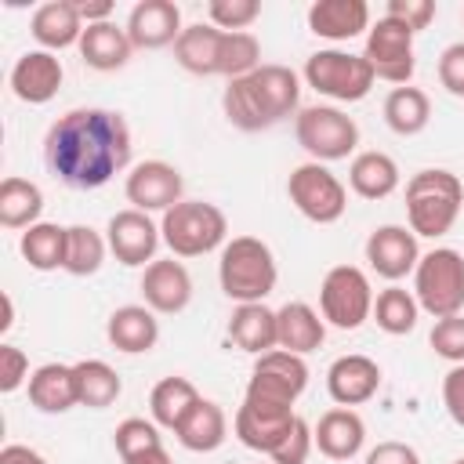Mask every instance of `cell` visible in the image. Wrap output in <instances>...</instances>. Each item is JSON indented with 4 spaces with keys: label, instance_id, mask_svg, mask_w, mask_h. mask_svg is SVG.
Returning a JSON list of instances; mask_svg holds the SVG:
<instances>
[{
    "label": "cell",
    "instance_id": "cell-5",
    "mask_svg": "<svg viewBox=\"0 0 464 464\" xmlns=\"http://www.w3.org/2000/svg\"><path fill=\"white\" fill-rule=\"evenodd\" d=\"M160 236L174 257H203L225 243L228 221H225L221 207H214L207 199H181L178 207H170L163 214Z\"/></svg>",
    "mask_w": 464,
    "mask_h": 464
},
{
    "label": "cell",
    "instance_id": "cell-8",
    "mask_svg": "<svg viewBox=\"0 0 464 464\" xmlns=\"http://www.w3.org/2000/svg\"><path fill=\"white\" fill-rule=\"evenodd\" d=\"M304 384H308L304 355L272 348V352L257 355L243 399L254 402V406H268V410H294V402L301 399Z\"/></svg>",
    "mask_w": 464,
    "mask_h": 464
},
{
    "label": "cell",
    "instance_id": "cell-39",
    "mask_svg": "<svg viewBox=\"0 0 464 464\" xmlns=\"http://www.w3.org/2000/svg\"><path fill=\"white\" fill-rule=\"evenodd\" d=\"M261 65V44L254 33H225L221 36V58H218V76L239 80Z\"/></svg>",
    "mask_w": 464,
    "mask_h": 464
},
{
    "label": "cell",
    "instance_id": "cell-12",
    "mask_svg": "<svg viewBox=\"0 0 464 464\" xmlns=\"http://www.w3.org/2000/svg\"><path fill=\"white\" fill-rule=\"evenodd\" d=\"M362 58L370 62V69H373L377 80H388V83L406 87L410 76H413V69H417V58H413V33H410L402 22L381 14V18L366 29Z\"/></svg>",
    "mask_w": 464,
    "mask_h": 464
},
{
    "label": "cell",
    "instance_id": "cell-52",
    "mask_svg": "<svg viewBox=\"0 0 464 464\" xmlns=\"http://www.w3.org/2000/svg\"><path fill=\"white\" fill-rule=\"evenodd\" d=\"M11 323H14V304H11V294H4V319H0V330L7 334Z\"/></svg>",
    "mask_w": 464,
    "mask_h": 464
},
{
    "label": "cell",
    "instance_id": "cell-38",
    "mask_svg": "<svg viewBox=\"0 0 464 464\" xmlns=\"http://www.w3.org/2000/svg\"><path fill=\"white\" fill-rule=\"evenodd\" d=\"M109 239L94 232L91 225H69V246H65V272L69 276H94L105 261Z\"/></svg>",
    "mask_w": 464,
    "mask_h": 464
},
{
    "label": "cell",
    "instance_id": "cell-37",
    "mask_svg": "<svg viewBox=\"0 0 464 464\" xmlns=\"http://www.w3.org/2000/svg\"><path fill=\"white\" fill-rule=\"evenodd\" d=\"M417 312H420L417 297H413L410 290H402V286H388V290H381L377 301H373V323H377L384 334H392V337L410 334V330L417 326Z\"/></svg>",
    "mask_w": 464,
    "mask_h": 464
},
{
    "label": "cell",
    "instance_id": "cell-4",
    "mask_svg": "<svg viewBox=\"0 0 464 464\" xmlns=\"http://www.w3.org/2000/svg\"><path fill=\"white\" fill-rule=\"evenodd\" d=\"M464 207V185L453 170L424 167L406 181V218L413 236L439 239L453 228Z\"/></svg>",
    "mask_w": 464,
    "mask_h": 464
},
{
    "label": "cell",
    "instance_id": "cell-35",
    "mask_svg": "<svg viewBox=\"0 0 464 464\" xmlns=\"http://www.w3.org/2000/svg\"><path fill=\"white\" fill-rule=\"evenodd\" d=\"M428 120H431V102H428V94L420 87H410L406 83V87H395L384 98V123L395 134L413 138V134H420L428 127Z\"/></svg>",
    "mask_w": 464,
    "mask_h": 464
},
{
    "label": "cell",
    "instance_id": "cell-1",
    "mask_svg": "<svg viewBox=\"0 0 464 464\" xmlns=\"http://www.w3.org/2000/svg\"><path fill=\"white\" fill-rule=\"evenodd\" d=\"M44 163L69 188H102L130 163V127L112 109H69L47 127Z\"/></svg>",
    "mask_w": 464,
    "mask_h": 464
},
{
    "label": "cell",
    "instance_id": "cell-47",
    "mask_svg": "<svg viewBox=\"0 0 464 464\" xmlns=\"http://www.w3.org/2000/svg\"><path fill=\"white\" fill-rule=\"evenodd\" d=\"M442 402H446V413L453 417V424L464 428V362H457L442 377Z\"/></svg>",
    "mask_w": 464,
    "mask_h": 464
},
{
    "label": "cell",
    "instance_id": "cell-43",
    "mask_svg": "<svg viewBox=\"0 0 464 464\" xmlns=\"http://www.w3.org/2000/svg\"><path fill=\"white\" fill-rule=\"evenodd\" d=\"M312 446H315V439H312V424H308L304 417H297L294 428L286 431V439H283L268 457H272V464H304L308 453H312Z\"/></svg>",
    "mask_w": 464,
    "mask_h": 464
},
{
    "label": "cell",
    "instance_id": "cell-26",
    "mask_svg": "<svg viewBox=\"0 0 464 464\" xmlns=\"http://www.w3.org/2000/svg\"><path fill=\"white\" fill-rule=\"evenodd\" d=\"M228 341L239 352H250V355H265V352L279 348L276 312L265 308V301H257V304H236V312L228 319Z\"/></svg>",
    "mask_w": 464,
    "mask_h": 464
},
{
    "label": "cell",
    "instance_id": "cell-23",
    "mask_svg": "<svg viewBox=\"0 0 464 464\" xmlns=\"http://www.w3.org/2000/svg\"><path fill=\"white\" fill-rule=\"evenodd\" d=\"M308 29L323 40H352L370 29V7L366 0H315L308 7Z\"/></svg>",
    "mask_w": 464,
    "mask_h": 464
},
{
    "label": "cell",
    "instance_id": "cell-22",
    "mask_svg": "<svg viewBox=\"0 0 464 464\" xmlns=\"http://www.w3.org/2000/svg\"><path fill=\"white\" fill-rule=\"evenodd\" d=\"M312 439H315V446H319L323 457H330V460H352L362 450V442H366V424H362V417L355 410L334 406V410H326L319 417V424L312 428Z\"/></svg>",
    "mask_w": 464,
    "mask_h": 464
},
{
    "label": "cell",
    "instance_id": "cell-45",
    "mask_svg": "<svg viewBox=\"0 0 464 464\" xmlns=\"http://www.w3.org/2000/svg\"><path fill=\"white\" fill-rule=\"evenodd\" d=\"M384 14L395 18V22H402L410 33H420V29L431 25V18H435V4H431V0H388Z\"/></svg>",
    "mask_w": 464,
    "mask_h": 464
},
{
    "label": "cell",
    "instance_id": "cell-6",
    "mask_svg": "<svg viewBox=\"0 0 464 464\" xmlns=\"http://www.w3.org/2000/svg\"><path fill=\"white\" fill-rule=\"evenodd\" d=\"M413 297L435 319L460 315V308H464V257L453 246H435V250L420 254V261L413 268Z\"/></svg>",
    "mask_w": 464,
    "mask_h": 464
},
{
    "label": "cell",
    "instance_id": "cell-53",
    "mask_svg": "<svg viewBox=\"0 0 464 464\" xmlns=\"http://www.w3.org/2000/svg\"><path fill=\"white\" fill-rule=\"evenodd\" d=\"M453 464H464V457H460V460H453Z\"/></svg>",
    "mask_w": 464,
    "mask_h": 464
},
{
    "label": "cell",
    "instance_id": "cell-31",
    "mask_svg": "<svg viewBox=\"0 0 464 464\" xmlns=\"http://www.w3.org/2000/svg\"><path fill=\"white\" fill-rule=\"evenodd\" d=\"M199 392H196V384L188 381V377H163L156 388H152V395H149V410H152V420L160 424V428H167V431H178L181 424H185V417L199 406Z\"/></svg>",
    "mask_w": 464,
    "mask_h": 464
},
{
    "label": "cell",
    "instance_id": "cell-17",
    "mask_svg": "<svg viewBox=\"0 0 464 464\" xmlns=\"http://www.w3.org/2000/svg\"><path fill=\"white\" fill-rule=\"evenodd\" d=\"M123 29H127V36H130L134 47L160 51L167 44H178V36H181L185 25H181L178 4H170V0H141V4L130 7Z\"/></svg>",
    "mask_w": 464,
    "mask_h": 464
},
{
    "label": "cell",
    "instance_id": "cell-48",
    "mask_svg": "<svg viewBox=\"0 0 464 464\" xmlns=\"http://www.w3.org/2000/svg\"><path fill=\"white\" fill-rule=\"evenodd\" d=\"M366 464H420V457L406 442H377L366 453Z\"/></svg>",
    "mask_w": 464,
    "mask_h": 464
},
{
    "label": "cell",
    "instance_id": "cell-34",
    "mask_svg": "<svg viewBox=\"0 0 464 464\" xmlns=\"http://www.w3.org/2000/svg\"><path fill=\"white\" fill-rule=\"evenodd\" d=\"M178 442L192 453H214L225 439H228V420H225V410L210 399H199V406L185 417V424L174 431Z\"/></svg>",
    "mask_w": 464,
    "mask_h": 464
},
{
    "label": "cell",
    "instance_id": "cell-33",
    "mask_svg": "<svg viewBox=\"0 0 464 464\" xmlns=\"http://www.w3.org/2000/svg\"><path fill=\"white\" fill-rule=\"evenodd\" d=\"M65 246H69V228L54 225V221H36L33 228L22 232V243H18L22 257L36 272L65 268Z\"/></svg>",
    "mask_w": 464,
    "mask_h": 464
},
{
    "label": "cell",
    "instance_id": "cell-14",
    "mask_svg": "<svg viewBox=\"0 0 464 464\" xmlns=\"http://www.w3.org/2000/svg\"><path fill=\"white\" fill-rule=\"evenodd\" d=\"M123 192H127V203H130L134 210H145V214L163 210V214H167L170 207L181 203L185 181H181V170H178V167H170V163H163V160H145V163L130 167Z\"/></svg>",
    "mask_w": 464,
    "mask_h": 464
},
{
    "label": "cell",
    "instance_id": "cell-27",
    "mask_svg": "<svg viewBox=\"0 0 464 464\" xmlns=\"http://www.w3.org/2000/svg\"><path fill=\"white\" fill-rule=\"evenodd\" d=\"M80 58L83 65L98 69V72H112V69H123L134 44L127 36V29H120L116 22H98V25H87L83 36H80Z\"/></svg>",
    "mask_w": 464,
    "mask_h": 464
},
{
    "label": "cell",
    "instance_id": "cell-7",
    "mask_svg": "<svg viewBox=\"0 0 464 464\" xmlns=\"http://www.w3.org/2000/svg\"><path fill=\"white\" fill-rule=\"evenodd\" d=\"M294 134L315 163L348 160L359 145V123L337 105H304L294 116Z\"/></svg>",
    "mask_w": 464,
    "mask_h": 464
},
{
    "label": "cell",
    "instance_id": "cell-18",
    "mask_svg": "<svg viewBox=\"0 0 464 464\" xmlns=\"http://www.w3.org/2000/svg\"><path fill=\"white\" fill-rule=\"evenodd\" d=\"M65 80L54 51H25L11 69V91L25 105H47Z\"/></svg>",
    "mask_w": 464,
    "mask_h": 464
},
{
    "label": "cell",
    "instance_id": "cell-49",
    "mask_svg": "<svg viewBox=\"0 0 464 464\" xmlns=\"http://www.w3.org/2000/svg\"><path fill=\"white\" fill-rule=\"evenodd\" d=\"M0 464H47L33 446H22V442H11L0 450Z\"/></svg>",
    "mask_w": 464,
    "mask_h": 464
},
{
    "label": "cell",
    "instance_id": "cell-50",
    "mask_svg": "<svg viewBox=\"0 0 464 464\" xmlns=\"http://www.w3.org/2000/svg\"><path fill=\"white\" fill-rule=\"evenodd\" d=\"M76 11H80V18H83L87 25H98V22H112V4H109V0H94V4H87V0H76Z\"/></svg>",
    "mask_w": 464,
    "mask_h": 464
},
{
    "label": "cell",
    "instance_id": "cell-11",
    "mask_svg": "<svg viewBox=\"0 0 464 464\" xmlns=\"http://www.w3.org/2000/svg\"><path fill=\"white\" fill-rule=\"evenodd\" d=\"M319 308L323 319L337 330H359L373 315V290L362 268L355 265H334L323 276L319 286Z\"/></svg>",
    "mask_w": 464,
    "mask_h": 464
},
{
    "label": "cell",
    "instance_id": "cell-28",
    "mask_svg": "<svg viewBox=\"0 0 464 464\" xmlns=\"http://www.w3.org/2000/svg\"><path fill=\"white\" fill-rule=\"evenodd\" d=\"M276 330H279V348L283 352H294V355L315 352L323 344V337H326V323L304 301H286L276 312Z\"/></svg>",
    "mask_w": 464,
    "mask_h": 464
},
{
    "label": "cell",
    "instance_id": "cell-2",
    "mask_svg": "<svg viewBox=\"0 0 464 464\" xmlns=\"http://www.w3.org/2000/svg\"><path fill=\"white\" fill-rule=\"evenodd\" d=\"M221 109L236 130H268L286 116L301 112V80L286 65H257L254 72L228 80Z\"/></svg>",
    "mask_w": 464,
    "mask_h": 464
},
{
    "label": "cell",
    "instance_id": "cell-36",
    "mask_svg": "<svg viewBox=\"0 0 464 464\" xmlns=\"http://www.w3.org/2000/svg\"><path fill=\"white\" fill-rule=\"evenodd\" d=\"M72 370H76L80 406H87V410H105V406H112V402L120 399L123 381H120V373H116L109 362H102V359H80V362H72Z\"/></svg>",
    "mask_w": 464,
    "mask_h": 464
},
{
    "label": "cell",
    "instance_id": "cell-25",
    "mask_svg": "<svg viewBox=\"0 0 464 464\" xmlns=\"http://www.w3.org/2000/svg\"><path fill=\"white\" fill-rule=\"evenodd\" d=\"M29 402L40 413H65L80 406V388H76V370L65 362H44L29 377Z\"/></svg>",
    "mask_w": 464,
    "mask_h": 464
},
{
    "label": "cell",
    "instance_id": "cell-24",
    "mask_svg": "<svg viewBox=\"0 0 464 464\" xmlns=\"http://www.w3.org/2000/svg\"><path fill=\"white\" fill-rule=\"evenodd\" d=\"M105 334H109V344L116 352H127V355H141V352H152L156 341H160V323H156V312L149 304H120L109 323H105Z\"/></svg>",
    "mask_w": 464,
    "mask_h": 464
},
{
    "label": "cell",
    "instance_id": "cell-51",
    "mask_svg": "<svg viewBox=\"0 0 464 464\" xmlns=\"http://www.w3.org/2000/svg\"><path fill=\"white\" fill-rule=\"evenodd\" d=\"M123 464H170V453H167L163 446H156V450L138 453V457H130V460H123Z\"/></svg>",
    "mask_w": 464,
    "mask_h": 464
},
{
    "label": "cell",
    "instance_id": "cell-3",
    "mask_svg": "<svg viewBox=\"0 0 464 464\" xmlns=\"http://www.w3.org/2000/svg\"><path fill=\"white\" fill-rule=\"evenodd\" d=\"M218 279H221L225 297L236 304L265 301L279 283V265H276L272 246L257 236H232L221 246Z\"/></svg>",
    "mask_w": 464,
    "mask_h": 464
},
{
    "label": "cell",
    "instance_id": "cell-32",
    "mask_svg": "<svg viewBox=\"0 0 464 464\" xmlns=\"http://www.w3.org/2000/svg\"><path fill=\"white\" fill-rule=\"evenodd\" d=\"M44 214V192L29 178H4L0 181V225L4 228H33Z\"/></svg>",
    "mask_w": 464,
    "mask_h": 464
},
{
    "label": "cell",
    "instance_id": "cell-9",
    "mask_svg": "<svg viewBox=\"0 0 464 464\" xmlns=\"http://www.w3.org/2000/svg\"><path fill=\"white\" fill-rule=\"evenodd\" d=\"M373 69L362 54H352V51H337V47H326V51H315L308 54L304 62V83L334 102H362L373 87Z\"/></svg>",
    "mask_w": 464,
    "mask_h": 464
},
{
    "label": "cell",
    "instance_id": "cell-16",
    "mask_svg": "<svg viewBox=\"0 0 464 464\" xmlns=\"http://www.w3.org/2000/svg\"><path fill=\"white\" fill-rule=\"evenodd\" d=\"M141 297L160 315H178L192 301V276L174 257H156L141 272Z\"/></svg>",
    "mask_w": 464,
    "mask_h": 464
},
{
    "label": "cell",
    "instance_id": "cell-46",
    "mask_svg": "<svg viewBox=\"0 0 464 464\" xmlns=\"http://www.w3.org/2000/svg\"><path fill=\"white\" fill-rule=\"evenodd\" d=\"M439 83L453 94V98H464V40L460 44H450L439 58Z\"/></svg>",
    "mask_w": 464,
    "mask_h": 464
},
{
    "label": "cell",
    "instance_id": "cell-40",
    "mask_svg": "<svg viewBox=\"0 0 464 464\" xmlns=\"http://www.w3.org/2000/svg\"><path fill=\"white\" fill-rule=\"evenodd\" d=\"M112 442H116L120 460H130V457H138V453H149V450L163 446L160 424H156V420H145V417H127V420H120L116 431H112Z\"/></svg>",
    "mask_w": 464,
    "mask_h": 464
},
{
    "label": "cell",
    "instance_id": "cell-29",
    "mask_svg": "<svg viewBox=\"0 0 464 464\" xmlns=\"http://www.w3.org/2000/svg\"><path fill=\"white\" fill-rule=\"evenodd\" d=\"M221 29L210 22H192L181 29L174 44V58L185 72L192 76H218V58H221Z\"/></svg>",
    "mask_w": 464,
    "mask_h": 464
},
{
    "label": "cell",
    "instance_id": "cell-30",
    "mask_svg": "<svg viewBox=\"0 0 464 464\" xmlns=\"http://www.w3.org/2000/svg\"><path fill=\"white\" fill-rule=\"evenodd\" d=\"M348 185L362 199H384L399 188V163L388 152H377V149L355 152V160L348 167Z\"/></svg>",
    "mask_w": 464,
    "mask_h": 464
},
{
    "label": "cell",
    "instance_id": "cell-19",
    "mask_svg": "<svg viewBox=\"0 0 464 464\" xmlns=\"http://www.w3.org/2000/svg\"><path fill=\"white\" fill-rule=\"evenodd\" d=\"M381 388V366L370 355H341L326 370V392L337 406H362Z\"/></svg>",
    "mask_w": 464,
    "mask_h": 464
},
{
    "label": "cell",
    "instance_id": "cell-20",
    "mask_svg": "<svg viewBox=\"0 0 464 464\" xmlns=\"http://www.w3.org/2000/svg\"><path fill=\"white\" fill-rule=\"evenodd\" d=\"M294 420H297L294 410H268V406H254V402L243 399V406L236 410L232 428H236V439H239L246 450L272 453V450L286 439V431L294 428Z\"/></svg>",
    "mask_w": 464,
    "mask_h": 464
},
{
    "label": "cell",
    "instance_id": "cell-42",
    "mask_svg": "<svg viewBox=\"0 0 464 464\" xmlns=\"http://www.w3.org/2000/svg\"><path fill=\"white\" fill-rule=\"evenodd\" d=\"M428 344L435 348V355L450 359L453 366L464 362V315L435 319V326H431V334H428Z\"/></svg>",
    "mask_w": 464,
    "mask_h": 464
},
{
    "label": "cell",
    "instance_id": "cell-44",
    "mask_svg": "<svg viewBox=\"0 0 464 464\" xmlns=\"http://www.w3.org/2000/svg\"><path fill=\"white\" fill-rule=\"evenodd\" d=\"M29 355L14 344H0V392L11 395L18 392L22 384H29Z\"/></svg>",
    "mask_w": 464,
    "mask_h": 464
},
{
    "label": "cell",
    "instance_id": "cell-41",
    "mask_svg": "<svg viewBox=\"0 0 464 464\" xmlns=\"http://www.w3.org/2000/svg\"><path fill=\"white\" fill-rule=\"evenodd\" d=\"M257 14H261L257 0H210L207 4V18L221 33H246V25H254Z\"/></svg>",
    "mask_w": 464,
    "mask_h": 464
},
{
    "label": "cell",
    "instance_id": "cell-15",
    "mask_svg": "<svg viewBox=\"0 0 464 464\" xmlns=\"http://www.w3.org/2000/svg\"><path fill=\"white\" fill-rule=\"evenodd\" d=\"M366 261L388 283H395L406 272H413L417 261H420V246H417L413 228H406V225H381V228H373L370 239H366Z\"/></svg>",
    "mask_w": 464,
    "mask_h": 464
},
{
    "label": "cell",
    "instance_id": "cell-13",
    "mask_svg": "<svg viewBox=\"0 0 464 464\" xmlns=\"http://www.w3.org/2000/svg\"><path fill=\"white\" fill-rule=\"evenodd\" d=\"M105 239H109V250L116 254L120 265L127 268H141V265H152L156 261V246H160V225L145 214V210H116L105 225Z\"/></svg>",
    "mask_w": 464,
    "mask_h": 464
},
{
    "label": "cell",
    "instance_id": "cell-21",
    "mask_svg": "<svg viewBox=\"0 0 464 464\" xmlns=\"http://www.w3.org/2000/svg\"><path fill=\"white\" fill-rule=\"evenodd\" d=\"M83 29L87 25L72 0H47L29 18V33L40 44V51H65V47L80 44Z\"/></svg>",
    "mask_w": 464,
    "mask_h": 464
},
{
    "label": "cell",
    "instance_id": "cell-10",
    "mask_svg": "<svg viewBox=\"0 0 464 464\" xmlns=\"http://www.w3.org/2000/svg\"><path fill=\"white\" fill-rule=\"evenodd\" d=\"M286 196L315 225H334L348 210V188L341 185V178L326 163H315V160H308V163L290 170Z\"/></svg>",
    "mask_w": 464,
    "mask_h": 464
}]
</instances>
